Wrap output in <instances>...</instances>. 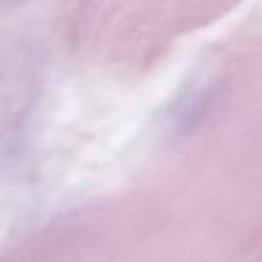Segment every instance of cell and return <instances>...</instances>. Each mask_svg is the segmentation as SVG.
Wrapping results in <instances>:
<instances>
[{
  "label": "cell",
  "mask_w": 262,
  "mask_h": 262,
  "mask_svg": "<svg viewBox=\"0 0 262 262\" xmlns=\"http://www.w3.org/2000/svg\"><path fill=\"white\" fill-rule=\"evenodd\" d=\"M6 2H11V0H0V4H6Z\"/></svg>",
  "instance_id": "6da1fadb"
}]
</instances>
